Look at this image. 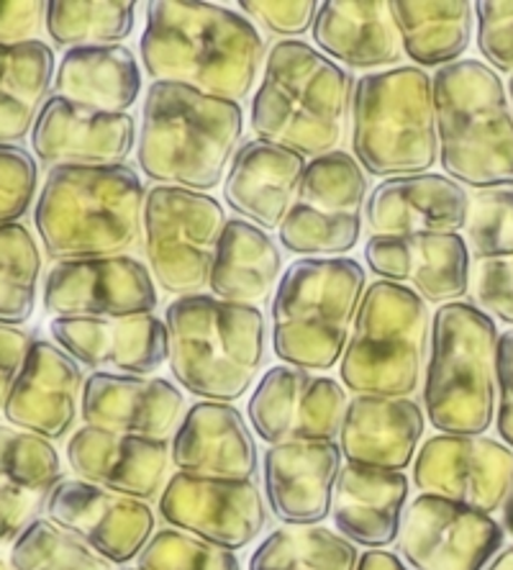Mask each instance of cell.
<instances>
[{
  "mask_svg": "<svg viewBox=\"0 0 513 570\" xmlns=\"http://www.w3.org/2000/svg\"><path fill=\"white\" fill-rule=\"evenodd\" d=\"M467 190L447 175L424 173L383 180L367 196L369 237L460 234L467 222Z\"/></svg>",
  "mask_w": 513,
  "mask_h": 570,
  "instance_id": "d4e9b609",
  "label": "cell"
},
{
  "mask_svg": "<svg viewBox=\"0 0 513 570\" xmlns=\"http://www.w3.org/2000/svg\"><path fill=\"white\" fill-rule=\"evenodd\" d=\"M367 293L352 257H300L283 273L270 304L273 352L298 371H332L347 352Z\"/></svg>",
  "mask_w": 513,
  "mask_h": 570,
  "instance_id": "8992f818",
  "label": "cell"
},
{
  "mask_svg": "<svg viewBox=\"0 0 513 570\" xmlns=\"http://www.w3.org/2000/svg\"><path fill=\"white\" fill-rule=\"evenodd\" d=\"M367 173L355 155L336 153L308 159L296 206L277 234L298 257H344L363 237Z\"/></svg>",
  "mask_w": 513,
  "mask_h": 570,
  "instance_id": "7c38bea8",
  "label": "cell"
},
{
  "mask_svg": "<svg viewBox=\"0 0 513 570\" xmlns=\"http://www.w3.org/2000/svg\"><path fill=\"white\" fill-rule=\"evenodd\" d=\"M145 200V180L129 165L52 167L33 206V226L57 263L119 257L141 237Z\"/></svg>",
  "mask_w": 513,
  "mask_h": 570,
  "instance_id": "277c9868",
  "label": "cell"
},
{
  "mask_svg": "<svg viewBox=\"0 0 513 570\" xmlns=\"http://www.w3.org/2000/svg\"><path fill=\"white\" fill-rule=\"evenodd\" d=\"M178 473L255 481L257 444L237 406L198 401L185 412L170 444Z\"/></svg>",
  "mask_w": 513,
  "mask_h": 570,
  "instance_id": "83f0119b",
  "label": "cell"
},
{
  "mask_svg": "<svg viewBox=\"0 0 513 570\" xmlns=\"http://www.w3.org/2000/svg\"><path fill=\"white\" fill-rule=\"evenodd\" d=\"M39 188V163L21 145H0V226L31 212Z\"/></svg>",
  "mask_w": 513,
  "mask_h": 570,
  "instance_id": "7bdbcfd3",
  "label": "cell"
},
{
  "mask_svg": "<svg viewBox=\"0 0 513 570\" xmlns=\"http://www.w3.org/2000/svg\"><path fill=\"white\" fill-rule=\"evenodd\" d=\"M80 416L96 430L170 442L185 416V396L157 375L98 371L82 385Z\"/></svg>",
  "mask_w": 513,
  "mask_h": 570,
  "instance_id": "ffe728a7",
  "label": "cell"
},
{
  "mask_svg": "<svg viewBox=\"0 0 513 570\" xmlns=\"http://www.w3.org/2000/svg\"><path fill=\"white\" fill-rule=\"evenodd\" d=\"M495 430L503 444L513 450V330L499 340V406H495Z\"/></svg>",
  "mask_w": 513,
  "mask_h": 570,
  "instance_id": "f907efd6",
  "label": "cell"
},
{
  "mask_svg": "<svg viewBox=\"0 0 513 570\" xmlns=\"http://www.w3.org/2000/svg\"><path fill=\"white\" fill-rule=\"evenodd\" d=\"M355 86L352 72L316 47L300 39L277 41L251 98V131L306 159L336 153L347 137Z\"/></svg>",
  "mask_w": 513,
  "mask_h": 570,
  "instance_id": "7a4b0ae2",
  "label": "cell"
},
{
  "mask_svg": "<svg viewBox=\"0 0 513 570\" xmlns=\"http://www.w3.org/2000/svg\"><path fill=\"white\" fill-rule=\"evenodd\" d=\"M414 483L422 493L493 517L513 491V450L485 434H436L418 450Z\"/></svg>",
  "mask_w": 513,
  "mask_h": 570,
  "instance_id": "2e32d148",
  "label": "cell"
},
{
  "mask_svg": "<svg viewBox=\"0 0 513 570\" xmlns=\"http://www.w3.org/2000/svg\"><path fill=\"white\" fill-rule=\"evenodd\" d=\"M47 29V3L39 0H16L0 3V45H23L39 39Z\"/></svg>",
  "mask_w": 513,
  "mask_h": 570,
  "instance_id": "c3c4849f",
  "label": "cell"
},
{
  "mask_svg": "<svg viewBox=\"0 0 513 570\" xmlns=\"http://www.w3.org/2000/svg\"><path fill=\"white\" fill-rule=\"evenodd\" d=\"M499 326L483 308L454 301L432 316L424 414L440 434L477 438L499 406Z\"/></svg>",
  "mask_w": 513,
  "mask_h": 570,
  "instance_id": "ba28073f",
  "label": "cell"
},
{
  "mask_svg": "<svg viewBox=\"0 0 513 570\" xmlns=\"http://www.w3.org/2000/svg\"><path fill=\"white\" fill-rule=\"evenodd\" d=\"M45 511L49 522L75 534L114 566L139 558L157 530L155 509L147 501L80 478H62L49 493Z\"/></svg>",
  "mask_w": 513,
  "mask_h": 570,
  "instance_id": "e0dca14e",
  "label": "cell"
},
{
  "mask_svg": "<svg viewBox=\"0 0 513 570\" xmlns=\"http://www.w3.org/2000/svg\"><path fill=\"white\" fill-rule=\"evenodd\" d=\"M503 530H506V534L513 540V491L506 501V507H503Z\"/></svg>",
  "mask_w": 513,
  "mask_h": 570,
  "instance_id": "db71d44e",
  "label": "cell"
},
{
  "mask_svg": "<svg viewBox=\"0 0 513 570\" xmlns=\"http://www.w3.org/2000/svg\"><path fill=\"white\" fill-rule=\"evenodd\" d=\"M41 304L70 318H121L155 314L157 283L137 257H92L57 263L45 278Z\"/></svg>",
  "mask_w": 513,
  "mask_h": 570,
  "instance_id": "ac0fdd59",
  "label": "cell"
},
{
  "mask_svg": "<svg viewBox=\"0 0 513 570\" xmlns=\"http://www.w3.org/2000/svg\"><path fill=\"white\" fill-rule=\"evenodd\" d=\"M352 155L373 178L424 175L440 163L434 78L416 65L367 72L352 98Z\"/></svg>",
  "mask_w": 513,
  "mask_h": 570,
  "instance_id": "9c48e42d",
  "label": "cell"
},
{
  "mask_svg": "<svg viewBox=\"0 0 513 570\" xmlns=\"http://www.w3.org/2000/svg\"><path fill=\"white\" fill-rule=\"evenodd\" d=\"M139 57L155 82H180L241 104L267 60L251 19L214 3H147Z\"/></svg>",
  "mask_w": 513,
  "mask_h": 570,
  "instance_id": "6da1fadb",
  "label": "cell"
},
{
  "mask_svg": "<svg viewBox=\"0 0 513 570\" xmlns=\"http://www.w3.org/2000/svg\"><path fill=\"white\" fill-rule=\"evenodd\" d=\"M357 544L322 524L275 530L249 558V570H357Z\"/></svg>",
  "mask_w": 513,
  "mask_h": 570,
  "instance_id": "d590c367",
  "label": "cell"
},
{
  "mask_svg": "<svg viewBox=\"0 0 513 570\" xmlns=\"http://www.w3.org/2000/svg\"><path fill=\"white\" fill-rule=\"evenodd\" d=\"M477 49L493 72L513 75V0L475 3Z\"/></svg>",
  "mask_w": 513,
  "mask_h": 570,
  "instance_id": "ee69618b",
  "label": "cell"
},
{
  "mask_svg": "<svg viewBox=\"0 0 513 570\" xmlns=\"http://www.w3.org/2000/svg\"><path fill=\"white\" fill-rule=\"evenodd\" d=\"M139 570H241L237 552L180 530H159L139 556Z\"/></svg>",
  "mask_w": 513,
  "mask_h": 570,
  "instance_id": "b9f144b4",
  "label": "cell"
},
{
  "mask_svg": "<svg viewBox=\"0 0 513 570\" xmlns=\"http://www.w3.org/2000/svg\"><path fill=\"white\" fill-rule=\"evenodd\" d=\"M357 570H411L401 563L398 556H393L388 550H367L365 556H359Z\"/></svg>",
  "mask_w": 513,
  "mask_h": 570,
  "instance_id": "816d5d0a",
  "label": "cell"
},
{
  "mask_svg": "<svg viewBox=\"0 0 513 570\" xmlns=\"http://www.w3.org/2000/svg\"><path fill=\"white\" fill-rule=\"evenodd\" d=\"M403 52L416 67H447L462 60L475 31V6L454 3H393Z\"/></svg>",
  "mask_w": 513,
  "mask_h": 570,
  "instance_id": "e575fe53",
  "label": "cell"
},
{
  "mask_svg": "<svg viewBox=\"0 0 513 570\" xmlns=\"http://www.w3.org/2000/svg\"><path fill=\"white\" fill-rule=\"evenodd\" d=\"M342 460L336 442H288L267 448L263 458L267 507L290 527L322 524L332 517Z\"/></svg>",
  "mask_w": 513,
  "mask_h": 570,
  "instance_id": "cb8c5ba5",
  "label": "cell"
},
{
  "mask_svg": "<svg viewBox=\"0 0 513 570\" xmlns=\"http://www.w3.org/2000/svg\"><path fill=\"white\" fill-rule=\"evenodd\" d=\"M509 98H511V104H513V75L509 78Z\"/></svg>",
  "mask_w": 513,
  "mask_h": 570,
  "instance_id": "11a10c76",
  "label": "cell"
},
{
  "mask_svg": "<svg viewBox=\"0 0 513 570\" xmlns=\"http://www.w3.org/2000/svg\"><path fill=\"white\" fill-rule=\"evenodd\" d=\"M13 570H114L111 560L98 556L49 519H33L11 548Z\"/></svg>",
  "mask_w": 513,
  "mask_h": 570,
  "instance_id": "f35d334b",
  "label": "cell"
},
{
  "mask_svg": "<svg viewBox=\"0 0 513 570\" xmlns=\"http://www.w3.org/2000/svg\"><path fill=\"white\" fill-rule=\"evenodd\" d=\"M55 345L92 371L151 375L167 363V326L155 314L121 318H70L49 322Z\"/></svg>",
  "mask_w": 513,
  "mask_h": 570,
  "instance_id": "7402d4cb",
  "label": "cell"
},
{
  "mask_svg": "<svg viewBox=\"0 0 513 570\" xmlns=\"http://www.w3.org/2000/svg\"><path fill=\"white\" fill-rule=\"evenodd\" d=\"M82 385L86 375L78 360L52 342L33 340L3 414L16 430L49 442L65 440L78 422Z\"/></svg>",
  "mask_w": 513,
  "mask_h": 570,
  "instance_id": "603a6c76",
  "label": "cell"
},
{
  "mask_svg": "<svg viewBox=\"0 0 513 570\" xmlns=\"http://www.w3.org/2000/svg\"><path fill=\"white\" fill-rule=\"evenodd\" d=\"M157 509L172 530L231 552L255 542L267 527V507L255 481L175 473Z\"/></svg>",
  "mask_w": 513,
  "mask_h": 570,
  "instance_id": "9a60e30c",
  "label": "cell"
},
{
  "mask_svg": "<svg viewBox=\"0 0 513 570\" xmlns=\"http://www.w3.org/2000/svg\"><path fill=\"white\" fill-rule=\"evenodd\" d=\"M55 49L33 39L0 45V145H19L33 131L55 90Z\"/></svg>",
  "mask_w": 513,
  "mask_h": 570,
  "instance_id": "836d02e7",
  "label": "cell"
},
{
  "mask_svg": "<svg viewBox=\"0 0 513 570\" xmlns=\"http://www.w3.org/2000/svg\"><path fill=\"white\" fill-rule=\"evenodd\" d=\"M137 124L131 114H108L52 96L31 131V153L47 170L52 167L124 165L131 155Z\"/></svg>",
  "mask_w": 513,
  "mask_h": 570,
  "instance_id": "44dd1931",
  "label": "cell"
},
{
  "mask_svg": "<svg viewBox=\"0 0 513 570\" xmlns=\"http://www.w3.org/2000/svg\"><path fill=\"white\" fill-rule=\"evenodd\" d=\"M0 570H11V568H8V566L3 563V560H0Z\"/></svg>",
  "mask_w": 513,
  "mask_h": 570,
  "instance_id": "9f6ffc18",
  "label": "cell"
},
{
  "mask_svg": "<svg viewBox=\"0 0 513 570\" xmlns=\"http://www.w3.org/2000/svg\"><path fill=\"white\" fill-rule=\"evenodd\" d=\"M473 301L487 316L513 326V257L477 259L470 281Z\"/></svg>",
  "mask_w": 513,
  "mask_h": 570,
  "instance_id": "f6af8a7d",
  "label": "cell"
},
{
  "mask_svg": "<svg viewBox=\"0 0 513 570\" xmlns=\"http://www.w3.org/2000/svg\"><path fill=\"white\" fill-rule=\"evenodd\" d=\"M465 242L475 259L513 257V188L477 190L470 196Z\"/></svg>",
  "mask_w": 513,
  "mask_h": 570,
  "instance_id": "60d3db41",
  "label": "cell"
},
{
  "mask_svg": "<svg viewBox=\"0 0 513 570\" xmlns=\"http://www.w3.org/2000/svg\"><path fill=\"white\" fill-rule=\"evenodd\" d=\"M141 70L129 47H78L67 49L55 75L52 96L108 114H129L137 104Z\"/></svg>",
  "mask_w": 513,
  "mask_h": 570,
  "instance_id": "d6a6232c",
  "label": "cell"
},
{
  "mask_svg": "<svg viewBox=\"0 0 513 570\" xmlns=\"http://www.w3.org/2000/svg\"><path fill=\"white\" fill-rule=\"evenodd\" d=\"M129 570H139V568H129Z\"/></svg>",
  "mask_w": 513,
  "mask_h": 570,
  "instance_id": "6f0895ef",
  "label": "cell"
},
{
  "mask_svg": "<svg viewBox=\"0 0 513 570\" xmlns=\"http://www.w3.org/2000/svg\"><path fill=\"white\" fill-rule=\"evenodd\" d=\"M41 267V249L27 226H0V324L21 326L37 312Z\"/></svg>",
  "mask_w": 513,
  "mask_h": 570,
  "instance_id": "8d00e7d4",
  "label": "cell"
},
{
  "mask_svg": "<svg viewBox=\"0 0 513 570\" xmlns=\"http://www.w3.org/2000/svg\"><path fill=\"white\" fill-rule=\"evenodd\" d=\"M67 463L80 481L149 501L170 481V442L80 426L67 442Z\"/></svg>",
  "mask_w": 513,
  "mask_h": 570,
  "instance_id": "484cf974",
  "label": "cell"
},
{
  "mask_svg": "<svg viewBox=\"0 0 513 570\" xmlns=\"http://www.w3.org/2000/svg\"><path fill=\"white\" fill-rule=\"evenodd\" d=\"M310 33L318 52L349 70H393L406 55L393 3L385 0H326Z\"/></svg>",
  "mask_w": 513,
  "mask_h": 570,
  "instance_id": "f546056e",
  "label": "cell"
},
{
  "mask_svg": "<svg viewBox=\"0 0 513 570\" xmlns=\"http://www.w3.org/2000/svg\"><path fill=\"white\" fill-rule=\"evenodd\" d=\"M137 29V3H47V33L55 47L121 45Z\"/></svg>",
  "mask_w": 513,
  "mask_h": 570,
  "instance_id": "74e56055",
  "label": "cell"
},
{
  "mask_svg": "<svg viewBox=\"0 0 513 570\" xmlns=\"http://www.w3.org/2000/svg\"><path fill=\"white\" fill-rule=\"evenodd\" d=\"M426 430L424 409L411 399L355 396L344 412L339 448L349 465L403 473Z\"/></svg>",
  "mask_w": 513,
  "mask_h": 570,
  "instance_id": "f1b7e54d",
  "label": "cell"
},
{
  "mask_svg": "<svg viewBox=\"0 0 513 570\" xmlns=\"http://www.w3.org/2000/svg\"><path fill=\"white\" fill-rule=\"evenodd\" d=\"M306 167V157L290 149L263 139L244 141L224 178L226 206L259 229H280L296 206Z\"/></svg>",
  "mask_w": 513,
  "mask_h": 570,
  "instance_id": "4316f807",
  "label": "cell"
},
{
  "mask_svg": "<svg viewBox=\"0 0 513 570\" xmlns=\"http://www.w3.org/2000/svg\"><path fill=\"white\" fill-rule=\"evenodd\" d=\"M0 478L19 489L52 493L65 478L60 452L45 438L0 424Z\"/></svg>",
  "mask_w": 513,
  "mask_h": 570,
  "instance_id": "ab89813d",
  "label": "cell"
},
{
  "mask_svg": "<svg viewBox=\"0 0 513 570\" xmlns=\"http://www.w3.org/2000/svg\"><path fill=\"white\" fill-rule=\"evenodd\" d=\"M428 340L426 301L406 285L373 283L339 363L342 385L355 396L411 399L426 371Z\"/></svg>",
  "mask_w": 513,
  "mask_h": 570,
  "instance_id": "30bf717a",
  "label": "cell"
},
{
  "mask_svg": "<svg viewBox=\"0 0 513 570\" xmlns=\"http://www.w3.org/2000/svg\"><path fill=\"white\" fill-rule=\"evenodd\" d=\"M485 570H513V544L511 548H503Z\"/></svg>",
  "mask_w": 513,
  "mask_h": 570,
  "instance_id": "f5cc1de1",
  "label": "cell"
},
{
  "mask_svg": "<svg viewBox=\"0 0 513 570\" xmlns=\"http://www.w3.org/2000/svg\"><path fill=\"white\" fill-rule=\"evenodd\" d=\"M506 530L491 514L418 493L406 507L398 548L411 570H485Z\"/></svg>",
  "mask_w": 513,
  "mask_h": 570,
  "instance_id": "4fadbf2b",
  "label": "cell"
},
{
  "mask_svg": "<svg viewBox=\"0 0 513 570\" xmlns=\"http://www.w3.org/2000/svg\"><path fill=\"white\" fill-rule=\"evenodd\" d=\"M365 263L377 281L406 285L440 306L465 298L473 281V255L462 234L369 237Z\"/></svg>",
  "mask_w": 513,
  "mask_h": 570,
  "instance_id": "d6986e66",
  "label": "cell"
},
{
  "mask_svg": "<svg viewBox=\"0 0 513 570\" xmlns=\"http://www.w3.org/2000/svg\"><path fill=\"white\" fill-rule=\"evenodd\" d=\"M280 271L283 255L277 242L259 226L234 216L218 239L208 288L218 301L259 308L277 291Z\"/></svg>",
  "mask_w": 513,
  "mask_h": 570,
  "instance_id": "1f68e13d",
  "label": "cell"
},
{
  "mask_svg": "<svg viewBox=\"0 0 513 570\" xmlns=\"http://www.w3.org/2000/svg\"><path fill=\"white\" fill-rule=\"evenodd\" d=\"M33 340L37 337L23 326L0 324V412L6 409V401L11 396L16 381H19Z\"/></svg>",
  "mask_w": 513,
  "mask_h": 570,
  "instance_id": "681fc988",
  "label": "cell"
},
{
  "mask_svg": "<svg viewBox=\"0 0 513 570\" xmlns=\"http://www.w3.org/2000/svg\"><path fill=\"white\" fill-rule=\"evenodd\" d=\"M167 365L193 396L234 404L265 365L267 322L257 306L229 304L206 293L175 298L165 312Z\"/></svg>",
  "mask_w": 513,
  "mask_h": 570,
  "instance_id": "5b68a950",
  "label": "cell"
},
{
  "mask_svg": "<svg viewBox=\"0 0 513 570\" xmlns=\"http://www.w3.org/2000/svg\"><path fill=\"white\" fill-rule=\"evenodd\" d=\"M49 493L27 491L0 478V544L16 542L23 530L39 519L37 514L47 507Z\"/></svg>",
  "mask_w": 513,
  "mask_h": 570,
  "instance_id": "7dc6e473",
  "label": "cell"
},
{
  "mask_svg": "<svg viewBox=\"0 0 513 570\" xmlns=\"http://www.w3.org/2000/svg\"><path fill=\"white\" fill-rule=\"evenodd\" d=\"M411 481L406 473L344 465L336 481L332 519L342 538L369 550H385L401 538Z\"/></svg>",
  "mask_w": 513,
  "mask_h": 570,
  "instance_id": "4dcf8cb0",
  "label": "cell"
},
{
  "mask_svg": "<svg viewBox=\"0 0 513 570\" xmlns=\"http://www.w3.org/2000/svg\"><path fill=\"white\" fill-rule=\"evenodd\" d=\"M241 134V104L151 80L137 139L139 170L157 186L208 193L224 183Z\"/></svg>",
  "mask_w": 513,
  "mask_h": 570,
  "instance_id": "3957f363",
  "label": "cell"
},
{
  "mask_svg": "<svg viewBox=\"0 0 513 570\" xmlns=\"http://www.w3.org/2000/svg\"><path fill=\"white\" fill-rule=\"evenodd\" d=\"M226 212L214 196L172 186H151L141 216L149 273L172 296H198L211 278Z\"/></svg>",
  "mask_w": 513,
  "mask_h": 570,
  "instance_id": "8fae6325",
  "label": "cell"
},
{
  "mask_svg": "<svg viewBox=\"0 0 513 570\" xmlns=\"http://www.w3.org/2000/svg\"><path fill=\"white\" fill-rule=\"evenodd\" d=\"M239 8L277 37H303L314 31L318 3L314 0H241Z\"/></svg>",
  "mask_w": 513,
  "mask_h": 570,
  "instance_id": "bcb514c9",
  "label": "cell"
},
{
  "mask_svg": "<svg viewBox=\"0 0 513 570\" xmlns=\"http://www.w3.org/2000/svg\"><path fill=\"white\" fill-rule=\"evenodd\" d=\"M347 404V391L339 381L275 365L259 379L247 414L251 430L270 448L288 442H336Z\"/></svg>",
  "mask_w": 513,
  "mask_h": 570,
  "instance_id": "5bb4252c",
  "label": "cell"
},
{
  "mask_svg": "<svg viewBox=\"0 0 513 570\" xmlns=\"http://www.w3.org/2000/svg\"><path fill=\"white\" fill-rule=\"evenodd\" d=\"M440 163L462 188H513V108L499 72L481 60L436 70Z\"/></svg>",
  "mask_w": 513,
  "mask_h": 570,
  "instance_id": "52a82bcc",
  "label": "cell"
}]
</instances>
